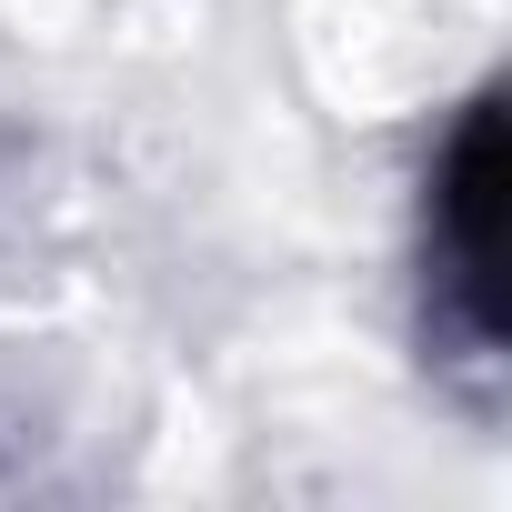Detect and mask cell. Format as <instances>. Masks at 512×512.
I'll return each instance as SVG.
<instances>
[{
	"instance_id": "obj_1",
	"label": "cell",
	"mask_w": 512,
	"mask_h": 512,
	"mask_svg": "<svg viewBox=\"0 0 512 512\" xmlns=\"http://www.w3.org/2000/svg\"><path fill=\"white\" fill-rule=\"evenodd\" d=\"M432 251H442V282L462 302V322L492 342L502 332V111L482 101L432 181Z\"/></svg>"
}]
</instances>
